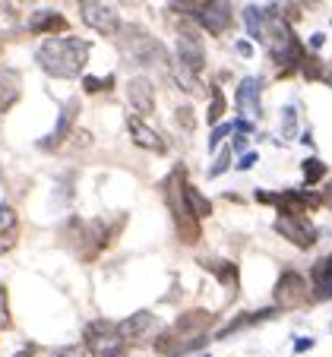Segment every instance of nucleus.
<instances>
[{
    "label": "nucleus",
    "instance_id": "cd10ccee",
    "mask_svg": "<svg viewBox=\"0 0 332 357\" xmlns=\"http://www.w3.org/2000/svg\"><path fill=\"white\" fill-rule=\"evenodd\" d=\"M10 326H13V317H10V294H7V288L0 284V332L10 329Z\"/></svg>",
    "mask_w": 332,
    "mask_h": 357
},
{
    "label": "nucleus",
    "instance_id": "9d476101",
    "mask_svg": "<svg viewBox=\"0 0 332 357\" xmlns=\"http://www.w3.org/2000/svg\"><path fill=\"white\" fill-rule=\"evenodd\" d=\"M323 206V193H310V190H282L276 193V209L282 215H304Z\"/></svg>",
    "mask_w": 332,
    "mask_h": 357
},
{
    "label": "nucleus",
    "instance_id": "f704fd0d",
    "mask_svg": "<svg viewBox=\"0 0 332 357\" xmlns=\"http://www.w3.org/2000/svg\"><path fill=\"white\" fill-rule=\"evenodd\" d=\"M231 127H234V130H237V133H250V130H253V123H250V121H247V117H237V121H234V123H231Z\"/></svg>",
    "mask_w": 332,
    "mask_h": 357
},
{
    "label": "nucleus",
    "instance_id": "e433bc0d",
    "mask_svg": "<svg viewBox=\"0 0 332 357\" xmlns=\"http://www.w3.org/2000/svg\"><path fill=\"white\" fill-rule=\"evenodd\" d=\"M323 206H329V209H332V181L323 187Z\"/></svg>",
    "mask_w": 332,
    "mask_h": 357
},
{
    "label": "nucleus",
    "instance_id": "7ed1b4c3",
    "mask_svg": "<svg viewBox=\"0 0 332 357\" xmlns=\"http://www.w3.org/2000/svg\"><path fill=\"white\" fill-rule=\"evenodd\" d=\"M82 342L92 357H127L130 344L117 335V326L111 319H92L82 329Z\"/></svg>",
    "mask_w": 332,
    "mask_h": 357
},
{
    "label": "nucleus",
    "instance_id": "dca6fc26",
    "mask_svg": "<svg viewBox=\"0 0 332 357\" xmlns=\"http://www.w3.org/2000/svg\"><path fill=\"white\" fill-rule=\"evenodd\" d=\"M310 288H313V301H326V297H332V253L313 263Z\"/></svg>",
    "mask_w": 332,
    "mask_h": 357
},
{
    "label": "nucleus",
    "instance_id": "6e6552de",
    "mask_svg": "<svg viewBox=\"0 0 332 357\" xmlns=\"http://www.w3.org/2000/svg\"><path fill=\"white\" fill-rule=\"evenodd\" d=\"M76 117H80V98H70L67 105L61 108V114H57L54 130H51L45 139H38V149H41V152H54V149H61L63 142L70 139V133H73Z\"/></svg>",
    "mask_w": 332,
    "mask_h": 357
},
{
    "label": "nucleus",
    "instance_id": "b1692460",
    "mask_svg": "<svg viewBox=\"0 0 332 357\" xmlns=\"http://www.w3.org/2000/svg\"><path fill=\"white\" fill-rule=\"evenodd\" d=\"M301 76H304L307 82H319V79H326V67H323V61H319L317 54H307V57H304V63H301Z\"/></svg>",
    "mask_w": 332,
    "mask_h": 357
},
{
    "label": "nucleus",
    "instance_id": "aec40b11",
    "mask_svg": "<svg viewBox=\"0 0 332 357\" xmlns=\"http://www.w3.org/2000/svg\"><path fill=\"white\" fill-rule=\"evenodd\" d=\"M199 266H203L206 272H212V275L218 278V284L228 291H234L237 294V284H241V275H237V263H228V259H199Z\"/></svg>",
    "mask_w": 332,
    "mask_h": 357
},
{
    "label": "nucleus",
    "instance_id": "9b49d317",
    "mask_svg": "<svg viewBox=\"0 0 332 357\" xmlns=\"http://www.w3.org/2000/svg\"><path fill=\"white\" fill-rule=\"evenodd\" d=\"M127 101L139 117H149L152 111H156V86H152V79L133 76V79L127 82Z\"/></svg>",
    "mask_w": 332,
    "mask_h": 357
},
{
    "label": "nucleus",
    "instance_id": "473e14b6",
    "mask_svg": "<svg viewBox=\"0 0 332 357\" xmlns=\"http://www.w3.org/2000/svg\"><path fill=\"white\" fill-rule=\"evenodd\" d=\"M234 51H237L241 57H253V45H250V41H244V38L234 41Z\"/></svg>",
    "mask_w": 332,
    "mask_h": 357
},
{
    "label": "nucleus",
    "instance_id": "a211bd4d",
    "mask_svg": "<svg viewBox=\"0 0 332 357\" xmlns=\"http://www.w3.org/2000/svg\"><path fill=\"white\" fill-rule=\"evenodd\" d=\"M181 196H183V206H187L190 215H197V218H209L212 215L209 196L199 193V187H193L187 177H181Z\"/></svg>",
    "mask_w": 332,
    "mask_h": 357
},
{
    "label": "nucleus",
    "instance_id": "5701e85b",
    "mask_svg": "<svg viewBox=\"0 0 332 357\" xmlns=\"http://www.w3.org/2000/svg\"><path fill=\"white\" fill-rule=\"evenodd\" d=\"M301 171H304L307 187H317L319 181H326V165L319 162V158H307V162H301Z\"/></svg>",
    "mask_w": 332,
    "mask_h": 357
},
{
    "label": "nucleus",
    "instance_id": "1a4fd4ad",
    "mask_svg": "<svg viewBox=\"0 0 332 357\" xmlns=\"http://www.w3.org/2000/svg\"><path fill=\"white\" fill-rule=\"evenodd\" d=\"M114 326H117V335H121L127 344H142L156 335L158 319H156V313L139 310V313H133V317L121 319V323H114Z\"/></svg>",
    "mask_w": 332,
    "mask_h": 357
},
{
    "label": "nucleus",
    "instance_id": "f257e3e1",
    "mask_svg": "<svg viewBox=\"0 0 332 357\" xmlns=\"http://www.w3.org/2000/svg\"><path fill=\"white\" fill-rule=\"evenodd\" d=\"M89 45L86 38H76V35H51L38 45L35 51V63L45 70L47 76H57V79H76L82 76L89 63Z\"/></svg>",
    "mask_w": 332,
    "mask_h": 357
},
{
    "label": "nucleus",
    "instance_id": "4be33fe9",
    "mask_svg": "<svg viewBox=\"0 0 332 357\" xmlns=\"http://www.w3.org/2000/svg\"><path fill=\"white\" fill-rule=\"evenodd\" d=\"M225 111H228V98H225V92L218 86H212L209 89V108H206V123H222V117H225Z\"/></svg>",
    "mask_w": 332,
    "mask_h": 357
},
{
    "label": "nucleus",
    "instance_id": "72a5a7b5",
    "mask_svg": "<svg viewBox=\"0 0 332 357\" xmlns=\"http://www.w3.org/2000/svg\"><path fill=\"white\" fill-rule=\"evenodd\" d=\"M244 149H247V136L244 133L231 139V152H241V155H244Z\"/></svg>",
    "mask_w": 332,
    "mask_h": 357
},
{
    "label": "nucleus",
    "instance_id": "79ce46f5",
    "mask_svg": "<svg viewBox=\"0 0 332 357\" xmlns=\"http://www.w3.org/2000/svg\"><path fill=\"white\" fill-rule=\"evenodd\" d=\"M0 10H7V0H0Z\"/></svg>",
    "mask_w": 332,
    "mask_h": 357
},
{
    "label": "nucleus",
    "instance_id": "f03ea898",
    "mask_svg": "<svg viewBox=\"0 0 332 357\" xmlns=\"http://www.w3.org/2000/svg\"><path fill=\"white\" fill-rule=\"evenodd\" d=\"M117 38V51L123 54V61L133 63V67H168L171 57L168 51H165V45L156 38V35H149L142 26H133V22H127V26H121V32L114 35Z\"/></svg>",
    "mask_w": 332,
    "mask_h": 357
},
{
    "label": "nucleus",
    "instance_id": "6ab92c4d",
    "mask_svg": "<svg viewBox=\"0 0 332 357\" xmlns=\"http://www.w3.org/2000/svg\"><path fill=\"white\" fill-rule=\"evenodd\" d=\"M278 313V307H266V310H250V313H241V317H234L225 329H218L216 332V338H228V335H234V332H241V329H250V326H257V323H266V319H272Z\"/></svg>",
    "mask_w": 332,
    "mask_h": 357
},
{
    "label": "nucleus",
    "instance_id": "bb28decb",
    "mask_svg": "<svg viewBox=\"0 0 332 357\" xmlns=\"http://www.w3.org/2000/svg\"><path fill=\"white\" fill-rule=\"evenodd\" d=\"M174 121L183 133H193V127H197V117H193V108H190V105H181V108L174 111Z\"/></svg>",
    "mask_w": 332,
    "mask_h": 357
},
{
    "label": "nucleus",
    "instance_id": "393cba45",
    "mask_svg": "<svg viewBox=\"0 0 332 357\" xmlns=\"http://www.w3.org/2000/svg\"><path fill=\"white\" fill-rule=\"evenodd\" d=\"M114 89V76H82V92L89 95H98V92H111Z\"/></svg>",
    "mask_w": 332,
    "mask_h": 357
},
{
    "label": "nucleus",
    "instance_id": "f8f14e48",
    "mask_svg": "<svg viewBox=\"0 0 332 357\" xmlns=\"http://www.w3.org/2000/svg\"><path fill=\"white\" fill-rule=\"evenodd\" d=\"M127 133H130V139H133V146L146 149V152H158V155H162L165 149H168L165 139H162V133H156L149 123L142 121V117H136V114L127 117Z\"/></svg>",
    "mask_w": 332,
    "mask_h": 357
},
{
    "label": "nucleus",
    "instance_id": "423d86ee",
    "mask_svg": "<svg viewBox=\"0 0 332 357\" xmlns=\"http://www.w3.org/2000/svg\"><path fill=\"white\" fill-rule=\"evenodd\" d=\"M177 61L183 63V67H190L193 73H203L206 70V45H203V38H199V32L193 26H187L183 22L181 26V32H177Z\"/></svg>",
    "mask_w": 332,
    "mask_h": 357
},
{
    "label": "nucleus",
    "instance_id": "a878e982",
    "mask_svg": "<svg viewBox=\"0 0 332 357\" xmlns=\"http://www.w3.org/2000/svg\"><path fill=\"white\" fill-rule=\"evenodd\" d=\"M282 136L285 139H294V136H298V108H294V105L282 108Z\"/></svg>",
    "mask_w": 332,
    "mask_h": 357
},
{
    "label": "nucleus",
    "instance_id": "412c9836",
    "mask_svg": "<svg viewBox=\"0 0 332 357\" xmlns=\"http://www.w3.org/2000/svg\"><path fill=\"white\" fill-rule=\"evenodd\" d=\"M244 26H247V35L263 45L266 41V7H257V3L244 7Z\"/></svg>",
    "mask_w": 332,
    "mask_h": 357
},
{
    "label": "nucleus",
    "instance_id": "4c0bfd02",
    "mask_svg": "<svg viewBox=\"0 0 332 357\" xmlns=\"http://www.w3.org/2000/svg\"><path fill=\"white\" fill-rule=\"evenodd\" d=\"M323 41H326V35H313V38H310V47H313V51H319V47H323Z\"/></svg>",
    "mask_w": 332,
    "mask_h": 357
},
{
    "label": "nucleus",
    "instance_id": "f3484780",
    "mask_svg": "<svg viewBox=\"0 0 332 357\" xmlns=\"http://www.w3.org/2000/svg\"><path fill=\"white\" fill-rule=\"evenodd\" d=\"M22 95V76L13 67L0 70V111H10Z\"/></svg>",
    "mask_w": 332,
    "mask_h": 357
},
{
    "label": "nucleus",
    "instance_id": "c756f323",
    "mask_svg": "<svg viewBox=\"0 0 332 357\" xmlns=\"http://www.w3.org/2000/svg\"><path fill=\"white\" fill-rule=\"evenodd\" d=\"M231 130H234V127H231V123H216V130H212V133H209V142H206V146H209V152H216V149H218V142H222L225 136L231 133Z\"/></svg>",
    "mask_w": 332,
    "mask_h": 357
},
{
    "label": "nucleus",
    "instance_id": "2eb2a0df",
    "mask_svg": "<svg viewBox=\"0 0 332 357\" xmlns=\"http://www.w3.org/2000/svg\"><path fill=\"white\" fill-rule=\"evenodd\" d=\"M168 70H171V79H174V86L181 89V92H187V95H193V98H203V95H209V89L203 86V79H199V73H193L190 67H183L181 61H171L168 63Z\"/></svg>",
    "mask_w": 332,
    "mask_h": 357
},
{
    "label": "nucleus",
    "instance_id": "c9c22d12",
    "mask_svg": "<svg viewBox=\"0 0 332 357\" xmlns=\"http://www.w3.org/2000/svg\"><path fill=\"white\" fill-rule=\"evenodd\" d=\"M313 348V338H298V342H294V351H298V354H304V351H310Z\"/></svg>",
    "mask_w": 332,
    "mask_h": 357
},
{
    "label": "nucleus",
    "instance_id": "4468645a",
    "mask_svg": "<svg viewBox=\"0 0 332 357\" xmlns=\"http://www.w3.org/2000/svg\"><path fill=\"white\" fill-rule=\"evenodd\" d=\"M70 22L63 13H57V10H32V16H29V32L35 35H57V32H67Z\"/></svg>",
    "mask_w": 332,
    "mask_h": 357
},
{
    "label": "nucleus",
    "instance_id": "0eeeda50",
    "mask_svg": "<svg viewBox=\"0 0 332 357\" xmlns=\"http://www.w3.org/2000/svg\"><path fill=\"white\" fill-rule=\"evenodd\" d=\"M272 228H276L278 237H285V241L294 243L298 250H310L317 243V228L304 215H278Z\"/></svg>",
    "mask_w": 332,
    "mask_h": 357
},
{
    "label": "nucleus",
    "instance_id": "58836bf2",
    "mask_svg": "<svg viewBox=\"0 0 332 357\" xmlns=\"http://www.w3.org/2000/svg\"><path fill=\"white\" fill-rule=\"evenodd\" d=\"M323 0H301V7H307V10H313V7H319Z\"/></svg>",
    "mask_w": 332,
    "mask_h": 357
},
{
    "label": "nucleus",
    "instance_id": "ddd939ff",
    "mask_svg": "<svg viewBox=\"0 0 332 357\" xmlns=\"http://www.w3.org/2000/svg\"><path fill=\"white\" fill-rule=\"evenodd\" d=\"M259 95H263V79H259V76H244L234 92V105L244 111V114L259 117L263 114V111H259Z\"/></svg>",
    "mask_w": 332,
    "mask_h": 357
},
{
    "label": "nucleus",
    "instance_id": "ea45409f",
    "mask_svg": "<svg viewBox=\"0 0 332 357\" xmlns=\"http://www.w3.org/2000/svg\"><path fill=\"white\" fill-rule=\"evenodd\" d=\"M123 3H127V7H139L142 0H123Z\"/></svg>",
    "mask_w": 332,
    "mask_h": 357
},
{
    "label": "nucleus",
    "instance_id": "7c9ffc66",
    "mask_svg": "<svg viewBox=\"0 0 332 357\" xmlns=\"http://www.w3.org/2000/svg\"><path fill=\"white\" fill-rule=\"evenodd\" d=\"M47 357H86V351L80 348V344H63V348H57V351H51Z\"/></svg>",
    "mask_w": 332,
    "mask_h": 357
},
{
    "label": "nucleus",
    "instance_id": "c85d7f7f",
    "mask_svg": "<svg viewBox=\"0 0 332 357\" xmlns=\"http://www.w3.org/2000/svg\"><path fill=\"white\" fill-rule=\"evenodd\" d=\"M231 155H234L231 149H222V152H218V158H216V165H212V168H209V177H218V174H225V171L231 168Z\"/></svg>",
    "mask_w": 332,
    "mask_h": 357
},
{
    "label": "nucleus",
    "instance_id": "39448f33",
    "mask_svg": "<svg viewBox=\"0 0 332 357\" xmlns=\"http://www.w3.org/2000/svg\"><path fill=\"white\" fill-rule=\"evenodd\" d=\"M80 20L86 22L92 32L111 35V38H114L123 26L121 16H117V10L111 7L108 0H80Z\"/></svg>",
    "mask_w": 332,
    "mask_h": 357
},
{
    "label": "nucleus",
    "instance_id": "2f4dec72",
    "mask_svg": "<svg viewBox=\"0 0 332 357\" xmlns=\"http://www.w3.org/2000/svg\"><path fill=\"white\" fill-rule=\"evenodd\" d=\"M257 162H259V155H257V152H244V155H241V162H237L234 168H237V171H250Z\"/></svg>",
    "mask_w": 332,
    "mask_h": 357
},
{
    "label": "nucleus",
    "instance_id": "a19ab883",
    "mask_svg": "<svg viewBox=\"0 0 332 357\" xmlns=\"http://www.w3.org/2000/svg\"><path fill=\"white\" fill-rule=\"evenodd\" d=\"M323 82H329V86H332V70H326V79Z\"/></svg>",
    "mask_w": 332,
    "mask_h": 357
},
{
    "label": "nucleus",
    "instance_id": "20e7f679",
    "mask_svg": "<svg viewBox=\"0 0 332 357\" xmlns=\"http://www.w3.org/2000/svg\"><path fill=\"white\" fill-rule=\"evenodd\" d=\"M272 301H276L278 310H301V307H307L313 301V288L298 269H288L278 275Z\"/></svg>",
    "mask_w": 332,
    "mask_h": 357
}]
</instances>
